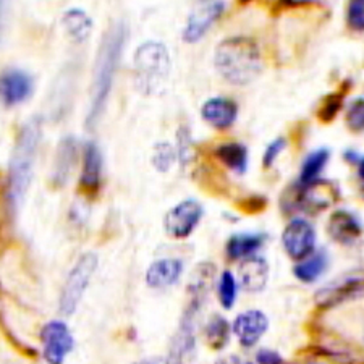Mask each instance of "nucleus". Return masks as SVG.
<instances>
[{"label":"nucleus","instance_id":"9d476101","mask_svg":"<svg viewBox=\"0 0 364 364\" xmlns=\"http://www.w3.org/2000/svg\"><path fill=\"white\" fill-rule=\"evenodd\" d=\"M203 205L195 199H185L167 213L164 219V227L170 237L175 240H185L195 232L203 217Z\"/></svg>","mask_w":364,"mask_h":364},{"label":"nucleus","instance_id":"c756f323","mask_svg":"<svg viewBox=\"0 0 364 364\" xmlns=\"http://www.w3.org/2000/svg\"><path fill=\"white\" fill-rule=\"evenodd\" d=\"M177 157L180 159V164L183 167H186L188 164L193 162L195 159V146H193V139L190 130L186 127H180L178 134H177Z\"/></svg>","mask_w":364,"mask_h":364},{"label":"nucleus","instance_id":"1a4fd4ad","mask_svg":"<svg viewBox=\"0 0 364 364\" xmlns=\"http://www.w3.org/2000/svg\"><path fill=\"white\" fill-rule=\"evenodd\" d=\"M338 188L327 180H316L313 183L299 186L295 196L298 209L308 214H319L338 201Z\"/></svg>","mask_w":364,"mask_h":364},{"label":"nucleus","instance_id":"393cba45","mask_svg":"<svg viewBox=\"0 0 364 364\" xmlns=\"http://www.w3.org/2000/svg\"><path fill=\"white\" fill-rule=\"evenodd\" d=\"M328 157H331V152H328V149H316L311 152L306 159H304L301 170H299L298 185L304 186V185L313 183V181H316V180H319L321 172L327 166Z\"/></svg>","mask_w":364,"mask_h":364},{"label":"nucleus","instance_id":"423d86ee","mask_svg":"<svg viewBox=\"0 0 364 364\" xmlns=\"http://www.w3.org/2000/svg\"><path fill=\"white\" fill-rule=\"evenodd\" d=\"M203 308V303L190 299L181 316L178 331L170 342L166 364H188L196 348V318Z\"/></svg>","mask_w":364,"mask_h":364},{"label":"nucleus","instance_id":"f03ea898","mask_svg":"<svg viewBox=\"0 0 364 364\" xmlns=\"http://www.w3.org/2000/svg\"><path fill=\"white\" fill-rule=\"evenodd\" d=\"M214 63L219 75L235 86H245L255 81L262 72L261 49L248 36L227 38L217 46Z\"/></svg>","mask_w":364,"mask_h":364},{"label":"nucleus","instance_id":"b1692460","mask_svg":"<svg viewBox=\"0 0 364 364\" xmlns=\"http://www.w3.org/2000/svg\"><path fill=\"white\" fill-rule=\"evenodd\" d=\"M327 269V256L326 252H311L309 256L299 261L293 272L298 280L304 284H313L318 280Z\"/></svg>","mask_w":364,"mask_h":364},{"label":"nucleus","instance_id":"f704fd0d","mask_svg":"<svg viewBox=\"0 0 364 364\" xmlns=\"http://www.w3.org/2000/svg\"><path fill=\"white\" fill-rule=\"evenodd\" d=\"M9 9H10V0H0V38H2L5 18H7Z\"/></svg>","mask_w":364,"mask_h":364},{"label":"nucleus","instance_id":"c85d7f7f","mask_svg":"<svg viewBox=\"0 0 364 364\" xmlns=\"http://www.w3.org/2000/svg\"><path fill=\"white\" fill-rule=\"evenodd\" d=\"M219 301L225 309H232L235 301H237V293H238V284L237 279L233 277L232 272H222L219 280Z\"/></svg>","mask_w":364,"mask_h":364},{"label":"nucleus","instance_id":"aec40b11","mask_svg":"<svg viewBox=\"0 0 364 364\" xmlns=\"http://www.w3.org/2000/svg\"><path fill=\"white\" fill-rule=\"evenodd\" d=\"M76 161H78V144L72 136L63 138L57 148L54 172H52V181L55 186H63L67 183L76 166Z\"/></svg>","mask_w":364,"mask_h":364},{"label":"nucleus","instance_id":"bb28decb","mask_svg":"<svg viewBox=\"0 0 364 364\" xmlns=\"http://www.w3.org/2000/svg\"><path fill=\"white\" fill-rule=\"evenodd\" d=\"M346 86H348V83L343 86V90L331 92L328 96L322 99V104H321V107L318 110V117H319L321 122L328 123V122H332L333 119H336V115L340 112V109H342L343 101H345Z\"/></svg>","mask_w":364,"mask_h":364},{"label":"nucleus","instance_id":"58836bf2","mask_svg":"<svg viewBox=\"0 0 364 364\" xmlns=\"http://www.w3.org/2000/svg\"><path fill=\"white\" fill-rule=\"evenodd\" d=\"M361 196H363V198H364V185H363V186H361Z\"/></svg>","mask_w":364,"mask_h":364},{"label":"nucleus","instance_id":"2eb2a0df","mask_svg":"<svg viewBox=\"0 0 364 364\" xmlns=\"http://www.w3.org/2000/svg\"><path fill=\"white\" fill-rule=\"evenodd\" d=\"M102 185V154L96 143H87L83 152L80 188L86 196L97 195Z\"/></svg>","mask_w":364,"mask_h":364},{"label":"nucleus","instance_id":"20e7f679","mask_svg":"<svg viewBox=\"0 0 364 364\" xmlns=\"http://www.w3.org/2000/svg\"><path fill=\"white\" fill-rule=\"evenodd\" d=\"M172 60L167 47L162 43L149 41L141 44L134 52V83L146 96L159 94L166 87Z\"/></svg>","mask_w":364,"mask_h":364},{"label":"nucleus","instance_id":"39448f33","mask_svg":"<svg viewBox=\"0 0 364 364\" xmlns=\"http://www.w3.org/2000/svg\"><path fill=\"white\" fill-rule=\"evenodd\" d=\"M97 269V256L94 252H85L70 271L60 293L58 309L63 316H72L83 298L94 272Z\"/></svg>","mask_w":364,"mask_h":364},{"label":"nucleus","instance_id":"412c9836","mask_svg":"<svg viewBox=\"0 0 364 364\" xmlns=\"http://www.w3.org/2000/svg\"><path fill=\"white\" fill-rule=\"evenodd\" d=\"M264 242H266V235H259V233L233 235L225 246L227 256L235 261L246 259V257L255 256V252L262 248Z\"/></svg>","mask_w":364,"mask_h":364},{"label":"nucleus","instance_id":"c9c22d12","mask_svg":"<svg viewBox=\"0 0 364 364\" xmlns=\"http://www.w3.org/2000/svg\"><path fill=\"white\" fill-rule=\"evenodd\" d=\"M215 364H251L250 361L243 360L242 356H237V355H228L220 358V360H217Z\"/></svg>","mask_w":364,"mask_h":364},{"label":"nucleus","instance_id":"7ed1b4c3","mask_svg":"<svg viewBox=\"0 0 364 364\" xmlns=\"http://www.w3.org/2000/svg\"><path fill=\"white\" fill-rule=\"evenodd\" d=\"M41 141V123L29 120L23 125L15 141L9 167V201L16 208L25 198L28 186L33 178L34 161H36Z\"/></svg>","mask_w":364,"mask_h":364},{"label":"nucleus","instance_id":"473e14b6","mask_svg":"<svg viewBox=\"0 0 364 364\" xmlns=\"http://www.w3.org/2000/svg\"><path fill=\"white\" fill-rule=\"evenodd\" d=\"M287 148V139L285 138H277L274 139L271 144L267 146L266 152H264V157H262V164L264 167L269 168L272 167L275 161H277V157L284 152V149Z\"/></svg>","mask_w":364,"mask_h":364},{"label":"nucleus","instance_id":"4468645a","mask_svg":"<svg viewBox=\"0 0 364 364\" xmlns=\"http://www.w3.org/2000/svg\"><path fill=\"white\" fill-rule=\"evenodd\" d=\"M33 92V80L20 70H9L0 75V101L5 105L25 102Z\"/></svg>","mask_w":364,"mask_h":364},{"label":"nucleus","instance_id":"dca6fc26","mask_svg":"<svg viewBox=\"0 0 364 364\" xmlns=\"http://www.w3.org/2000/svg\"><path fill=\"white\" fill-rule=\"evenodd\" d=\"M238 115V105L230 99L213 97L205 101L201 107V117L205 123L215 130H227L230 128Z\"/></svg>","mask_w":364,"mask_h":364},{"label":"nucleus","instance_id":"4c0bfd02","mask_svg":"<svg viewBox=\"0 0 364 364\" xmlns=\"http://www.w3.org/2000/svg\"><path fill=\"white\" fill-rule=\"evenodd\" d=\"M134 364H159V361H157V360H141V361L134 363Z\"/></svg>","mask_w":364,"mask_h":364},{"label":"nucleus","instance_id":"6ab92c4d","mask_svg":"<svg viewBox=\"0 0 364 364\" xmlns=\"http://www.w3.org/2000/svg\"><path fill=\"white\" fill-rule=\"evenodd\" d=\"M183 274V262L180 259H159L152 262L146 272V284L151 289H167L180 280Z\"/></svg>","mask_w":364,"mask_h":364},{"label":"nucleus","instance_id":"f8f14e48","mask_svg":"<svg viewBox=\"0 0 364 364\" xmlns=\"http://www.w3.org/2000/svg\"><path fill=\"white\" fill-rule=\"evenodd\" d=\"M282 243L291 259H304L311 252H314L316 232L313 225L304 219H293L282 233Z\"/></svg>","mask_w":364,"mask_h":364},{"label":"nucleus","instance_id":"9b49d317","mask_svg":"<svg viewBox=\"0 0 364 364\" xmlns=\"http://www.w3.org/2000/svg\"><path fill=\"white\" fill-rule=\"evenodd\" d=\"M43 340V355L49 364H63L73 350L75 342L65 322L52 321L41 331Z\"/></svg>","mask_w":364,"mask_h":364},{"label":"nucleus","instance_id":"6e6552de","mask_svg":"<svg viewBox=\"0 0 364 364\" xmlns=\"http://www.w3.org/2000/svg\"><path fill=\"white\" fill-rule=\"evenodd\" d=\"M225 10L222 0H198L188 15L186 26L183 29V41L188 44H195L204 38L210 26L220 18Z\"/></svg>","mask_w":364,"mask_h":364},{"label":"nucleus","instance_id":"ddd939ff","mask_svg":"<svg viewBox=\"0 0 364 364\" xmlns=\"http://www.w3.org/2000/svg\"><path fill=\"white\" fill-rule=\"evenodd\" d=\"M269 319L262 311L250 309L246 313L237 316L233 322V333L237 336L238 342L246 348L255 346L267 332Z\"/></svg>","mask_w":364,"mask_h":364},{"label":"nucleus","instance_id":"f257e3e1","mask_svg":"<svg viewBox=\"0 0 364 364\" xmlns=\"http://www.w3.org/2000/svg\"><path fill=\"white\" fill-rule=\"evenodd\" d=\"M127 41V26L123 23H115L107 29L99 46L96 65H94L91 105L87 114V127H94L104 114L105 104L112 91L117 68H119L123 46Z\"/></svg>","mask_w":364,"mask_h":364},{"label":"nucleus","instance_id":"a878e982","mask_svg":"<svg viewBox=\"0 0 364 364\" xmlns=\"http://www.w3.org/2000/svg\"><path fill=\"white\" fill-rule=\"evenodd\" d=\"M205 338L214 350H222L230 338V326L222 316L214 314L205 326Z\"/></svg>","mask_w":364,"mask_h":364},{"label":"nucleus","instance_id":"5701e85b","mask_svg":"<svg viewBox=\"0 0 364 364\" xmlns=\"http://www.w3.org/2000/svg\"><path fill=\"white\" fill-rule=\"evenodd\" d=\"M215 156L225 167L237 173H245L248 168V149L240 143H224L217 146Z\"/></svg>","mask_w":364,"mask_h":364},{"label":"nucleus","instance_id":"f3484780","mask_svg":"<svg viewBox=\"0 0 364 364\" xmlns=\"http://www.w3.org/2000/svg\"><path fill=\"white\" fill-rule=\"evenodd\" d=\"M327 232L333 242L350 245L361 237L363 225L348 210H336L327 222Z\"/></svg>","mask_w":364,"mask_h":364},{"label":"nucleus","instance_id":"4be33fe9","mask_svg":"<svg viewBox=\"0 0 364 364\" xmlns=\"http://www.w3.org/2000/svg\"><path fill=\"white\" fill-rule=\"evenodd\" d=\"M63 28L75 43H85L92 31V20L86 11L80 9H70L63 15Z\"/></svg>","mask_w":364,"mask_h":364},{"label":"nucleus","instance_id":"cd10ccee","mask_svg":"<svg viewBox=\"0 0 364 364\" xmlns=\"http://www.w3.org/2000/svg\"><path fill=\"white\" fill-rule=\"evenodd\" d=\"M175 161H177V149L173 148L170 143H157L154 146V152H152V166L156 170H159L161 173L168 172L173 167Z\"/></svg>","mask_w":364,"mask_h":364},{"label":"nucleus","instance_id":"e433bc0d","mask_svg":"<svg viewBox=\"0 0 364 364\" xmlns=\"http://www.w3.org/2000/svg\"><path fill=\"white\" fill-rule=\"evenodd\" d=\"M356 164H358V175H360V178L364 181V157H360V161Z\"/></svg>","mask_w":364,"mask_h":364},{"label":"nucleus","instance_id":"72a5a7b5","mask_svg":"<svg viewBox=\"0 0 364 364\" xmlns=\"http://www.w3.org/2000/svg\"><path fill=\"white\" fill-rule=\"evenodd\" d=\"M256 361H257V364H284L282 356L277 353V351H272V350L257 351Z\"/></svg>","mask_w":364,"mask_h":364},{"label":"nucleus","instance_id":"2f4dec72","mask_svg":"<svg viewBox=\"0 0 364 364\" xmlns=\"http://www.w3.org/2000/svg\"><path fill=\"white\" fill-rule=\"evenodd\" d=\"M346 125L351 132H364V99H355L346 110Z\"/></svg>","mask_w":364,"mask_h":364},{"label":"nucleus","instance_id":"0eeeda50","mask_svg":"<svg viewBox=\"0 0 364 364\" xmlns=\"http://www.w3.org/2000/svg\"><path fill=\"white\" fill-rule=\"evenodd\" d=\"M364 298V269L343 274L316 293L314 301L319 308H333L346 301Z\"/></svg>","mask_w":364,"mask_h":364},{"label":"nucleus","instance_id":"a211bd4d","mask_svg":"<svg viewBox=\"0 0 364 364\" xmlns=\"http://www.w3.org/2000/svg\"><path fill=\"white\" fill-rule=\"evenodd\" d=\"M269 280V264L261 256H250L238 267V282L250 293L262 291Z\"/></svg>","mask_w":364,"mask_h":364},{"label":"nucleus","instance_id":"7c9ffc66","mask_svg":"<svg viewBox=\"0 0 364 364\" xmlns=\"http://www.w3.org/2000/svg\"><path fill=\"white\" fill-rule=\"evenodd\" d=\"M346 23L356 33L364 31V0H348L346 7Z\"/></svg>","mask_w":364,"mask_h":364}]
</instances>
